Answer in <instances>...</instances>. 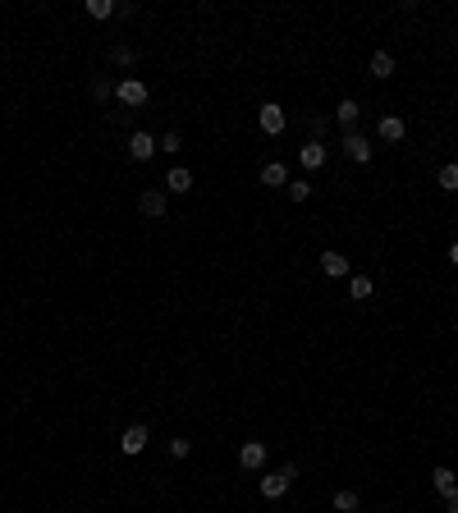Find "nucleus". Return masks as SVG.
<instances>
[{
    "mask_svg": "<svg viewBox=\"0 0 458 513\" xmlns=\"http://www.w3.org/2000/svg\"><path fill=\"white\" fill-rule=\"evenodd\" d=\"M165 188H170V193H193V170H184V165H175V170L165 175Z\"/></svg>",
    "mask_w": 458,
    "mask_h": 513,
    "instance_id": "obj_12",
    "label": "nucleus"
},
{
    "mask_svg": "<svg viewBox=\"0 0 458 513\" xmlns=\"http://www.w3.org/2000/svg\"><path fill=\"white\" fill-rule=\"evenodd\" d=\"M449 266H458V243H449Z\"/></svg>",
    "mask_w": 458,
    "mask_h": 513,
    "instance_id": "obj_26",
    "label": "nucleus"
},
{
    "mask_svg": "<svg viewBox=\"0 0 458 513\" xmlns=\"http://www.w3.org/2000/svg\"><path fill=\"white\" fill-rule=\"evenodd\" d=\"M262 184H266V188H280V184H284V188H289V170H284V165H280V161H271V165H262Z\"/></svg>",
    "mask_w": 458,
    "mask_h": 513,
    "instance_id": "obj_15",
    "label": "nucleus"
},
{
    "mask_svg": "<svg viewBox=\"0 0 458 513\" xmlns=\"http://www.w3.org/2000/svg\"><path fill=\"white\" fill-rule=\"evenodd\" d=\"M110 60H115V65H124V69H129L133 60H138V55H133L129 46H115V51H110Z\"/></svg>",
    "mask_w": 458,
    "mask_h": 513,
    "instance_id": "obj_25",
    "label": "nucleus"
},
{
    "mask_svg": "<svg viewBox=\"0 0 458 513\" xmlns=\"http://www.w3.org/2000/svg\"><path fill=\"white\" fill-rule=\"evenodd\" d=\"M445 509H449V513H458V495H449V500H445Z\"/></svg>",
    "mask_w": 458,
    "mask_h": 513,
    "instance_id": "obj_27",
    "label": "nucleus"
},
{
    "mask_svg": "<svg viewBox=\"0 0 458 513\" xmlns=\"http://www.w3.org/2000/svg\"><path fill=\"white\" fill-rule=\"evenodd\" d=\"M88 14L92 19H110V14H115V0H88Z\"/></svg>",
    "mask_w": 458,
    "mask_h": 513,
    "instance_id": "obj_20",
    "label": "nucleus"
},
{
    "mask_svg": "<svg viewBox=\"0 0 458 513\" xmlns=\"http://www.w3.org/2000/svg\"><path fill=\"white\" fill-rule=\"evenodd\" d=\"M110 92H115V83H110V78H92V101H106Z\"/></svg>",
    "mask_w": 458,
    "mask_h": 513,
    "instance_id": "obj_21",
    "label": "nucleus"
},
{
    "mask_svg": "<svg viewBox=\"0 0 458 513\" xmlns=\"http://www.w3.org/2000/svg\"><path fill=\"white\" fill-rule=\"evenodd\" d=\"M239 463H243V468H248V472L266 468V445H262V440H248V445L239 449Z\"/></svg>",
    "mask_w": 458,
    "mask_h": 513,
    "instance_id": "obj_8",
    "label": "nucleus"
},
{
    "mask_svg": "<svg viewBox=\"0 0 458 513\" xmlns=\"http://www.w3.org/2000/svg\"><path fill=\"white\" fill-rule=\"evenodd\" d=\"M371 74H376V78H394V55L376 51V55H371Z\"/></svg>",
    "mask_w": 458,
    "mask_h": 513,
    "instance_id": "obj_18",
    "label": "nucleus"
},
{
    "mask_svg": "<svg viewBox=\"0 0 458 513\" xmlns=\"http://www.w3.org/2000/svg\"><path fill=\"white\" fill-rule=\"evenodd\" d=\"M431 486H436L445 500H449V495H458V477H454L449 468H436V472H431Z\"/></svg>",
    "mask_w": 458,
    "mask_h": 513,
    "instance_id": "obj_13",
    "label": "nucleus"
},
{
    "mask_svg": "<svg viewBox=\"0 0 458 513\" xmlns=\"http://www.w3.org/2000/svg\"><path fill=\"white\" fill-rule=\"evenodd\" d=\"M257 124H262L266 138H280V133H284V110L275 106V101H266V106L257 110Z\"/></svg>",
    "mask_w": 458,
    "mask_h": 513,
    "instance_id": "obj_3",
    "label": "nucleus"
},
{
    "mask_svg": "<svg viewBox=\"0 0 458 513\" xmlns=\"http://www.w3.org/2000/svg\"><path fill=\"white\" fill-rule=\"evenodd\" d=\"M147 426H124V436H120V449L124 454H142V449H147Z\"/></svg>",
    "mask_w": 458,
    "mask_h": 513,
    "instance_id": "obj_7",
    "label": "nucleus"
},
{
    "mask_svg": "<svg viewBox=\"0 0 458 513\" xmlns=\"http://www.w3.org/2000/svg\"><path fill=\"white\" fill-rule=\"evenodd\" d=\"M358 115H362V106H358L353 97H344V101H339V110H335V120L344 124V129H353V124H358Z\"/></svg>",
    "mask_w": 458,
    "mask_h": 513,
    "instance_id": "obj_16",
    "label": "nucleus"
},
{
    "mask_svg": "<svg viewBox=\"0 0 458 513\" xmlns=\"http://www.w3.org/2000/svg\"><path fill=\"white\" fill-rule=\"evenodd\" d=\"M436 184L445 188V193H458V161L440 165V170H436Z\"/></svg>",
    "mask_w": 458,
    "mask_h": 513,
    "instance_id": "obj_17",
    "label": "nucleus"
},
{
    "mask_svg": "<svg viewBox=\"0 0 458 513\" xmlns=\"http://www.w3.org/2000/svg\"><path fill=\"white\" fill-rule=\"evenodd\" d=\"M156 147H161V152H170V156H175V152H184V138H179V133H165V138L156 142Z\"/></svg>",
    "mask_w": 458,
    "mask_h": 513,
    "instance_id": "obj_23",
    "label": "nucleus"
},
{
    "mask_svg": "<svg viewBox=\"0 0 458 513\" xmlns=\"http://www.w3.org/2000/svg\"><path fill=\"white\" fill-rule=\"evenodd\" d=\"M188 454H193V440H170V459H188Z\"/></svg>",
    "mask_w": 458,
    "mask_h": 513,
    "instance_id": "obj_24",
    "label": "nucleus"
},
{
    "mask_svg": "<svg viewBox=\"0 0 458 513\" xmlns=\"http://www.w3.org/2000/svg\"><path fill=\"white\" fill-rule=\"evenodd\" d=\"M321 271L330 275V280H339V275H349V257H344V252H321Z\"/></svg>",
    "mask_w": 458,
    "mask_h": 513,
    "instance_id": "obj_10",
    "label": "nucleus"
},
{
    "mask_svg": "<svg viewBox=\"0 0 458 513\" xmlns=\"http://www.w3.org/2000/svg\"><path fill=\"white\" fill-rule=\"evenodd\" d=\"M376 133H381L385 142H404V133H408V124L399 120V115H385L381 124H376Z\"/></svg>",
    "mask_w": 458,
    "mask_h": 513,
    "instance_id": "obj_11",
    "label": "nucleus"
},
{
    "mask_svg": "<svg viewBox=\"0 0 458 513\" xmlns=\"http://www.w3.org/2000/svg\"><path fill=\"white\" fill-rule=\"evenodd\" d=\"M371 294H376V284H371V275H353V280H349V298H353V303H367Z\"/></svg>",
    "mask_w": 458,
    "mask_h": 513,
    "instance_id": "obj_14",
    "label": "nucleus"
},
{
    "mask_svg": "<svg viewBox=\"0 0 458 513\" xmlns=\"http://www.w3.org/2000/svg\"><path fill=\"white\" fill-rule=\"evenodd\" d=\"M165 207H170V202H165L161 188H147V193L138 197V211H142L147 220H161V216H165Z\"/></svg>",
    "mask_w": 458,
    "mask_h": 513,
    "instance_id": "obj_5",
    "label": "nucleus"
},
{
    "mask_svg": "<svg viewBox=\"0 0 458 513\" xmlns=\"http://www.w3.org/2000/svg\"><path fill=\"white\" fill-rule=\"evenodd\" d=\"M339 147H344V152L353 156V161L358 165H367L371 161V142L362 138V133H353V129H344V138H339Z\"/></svg>",
    "mask_w": 458,
    "mask_h": 513,
    "instance_id": "obj_4",
    "label": "nucleus"
},
{
    "mask_svg": "<svg viewBox=\"0 0 458 513\" xmlns=\"http://www.w3.org/2000/svg\"><path fill=\"white\" fill-rule=\"evenodd\" d=\"M289 197H294V202H307V197H312V184H307V179H294V184H289Z\"/></svg>",
    "mask_w": 458,
    "mask_h": 513,
    "instance_id": "obj_22",
    "label": "nucleus"
},
{
    "mask_svg": "<svg viewBox=\"0 0 458 513\" xmlns=\"http://www.w3.org/2000/svg\"><path fill=\"white\" fill-rule=\"evenodd\" d=\"M298 161H303V170H321V165H326V142H303V147H298Z\"/></svg>",
    "mask_w": 458,
    "mask_h": 513,
    "instance_id": "obj_9",
    "label": "nucleus"
},
{
    "mask_svg": "<svg viewBox=\"0 0 458 513\" xmlns=\"http://www.w3.org/2000/svg\"><path fill=\"white\" fill-rule=\"evenodd\" d=\"M335 513H358V491H335Z\"/></svg>",
    "mask_w": 458,
    "mask_h": 513,
    "instance_id": "obj_19",
    "label": "nucleus"
},
{
    "mask_svg": "<svg viewBox=\"0 0 458 513\" xmlns=\"http://www.w3.org/2000/svg\"><path fill=\"white\" fill-rule=\"evenodd\" d=\"M115 97H120V106H147V101H152V88H147L142 78H120V83H115Z\"/></svg>",
    "mask_w": 458,
    "mask_h": 513,
    "instance_id": "obj_1",
    "label": "nucleus"
},
{
    "mask_svg": "<svg viewBox=\"0 0 458 513\" xmlns=\"http://www.w3.org/2000/svg\"><path fill=\"white\" fill-rule=\"evenodd\" d=\"M156 152H161V147H156L152 133H133V138H129V156H133V161H152Z\"/></svg>",
    "mask_w": 458,
    "mask_h": 513,
    "instance_id": "obj_6",
    "label": "nucleus"
},
{
    "mask_svg": "<svg viewBox=\"0 0 458 513\" xmlns=\"http://www.w3.org/2000/svg\"><path fill=\"white\" fill-rule=\"evenodd\" d=\"M294 481H298V468L289 463V468H280V472H271V477H262V495H266V500H280V495L289 491Z\"/></svg>",
    "mask_w": 458,
    "mask_h": 513,
    "instance_id": "obj_2",
    "label": "nucleus"
}]
</instances>
